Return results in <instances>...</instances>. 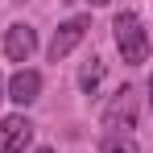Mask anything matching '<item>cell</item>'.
I'll use <instances>...</instances> for the list:
<instances>
[{"instance_id":"6da1fadb","label":"cell","mask_w":153,"mask_h":153,"mask_svg":"<svg viewBox=\"0 0 153 153\" xmlns=\"http://www.w3.org/2000/svg\"><path fill=\"white\" fill-rule=\"evenodd\" d=\"M112 37H116V50H120V58H124L128 66L149 62V33H145V25H141L137 13H116Z\"/></svg>"},{"instance_id":"7a4b0ae2","label":"cell","mask_w":153,"mask_h":153,"mask_svg":"<svg viewBox=\"0 0 153 153\" xmlns=\"http://www.w3.org/2000/svg\"><path fill=\"white\" fill-rule=\"evenodd\" d=\"M103 128L108 132H128V128H137V91L132 87H120L108 108H103Z\"/></svg>"},{"instance_id":"3957f363","label":"cell","mask_w":153,"mask_h":153,"mask_svg":"<svg viewBox=\"0 0 153 153\" xmlns=\"http://www.w3.org/2000/svg\"><path fill=\"white\" fill-rule=\"evenodd\" d=\"M33 141V124L25 112H13L0 120V153H25Z\"/></svg>"},{"instance_id":"277c9868","label":"cell","mask_w":153,"mask_h":153,"mask_svg":"<svg viewBox=\"0 0 153 153\" xmlns=\"http://www.w3.org/2000/svg\"><path fill=\"white\" fill-rule=\"evenodd\" d=\"M87 29H91L87 17H71V21H62V25L54 29V42H50V62H62V58L87 37Z\"/></svg>"},{"instance_id":"5b68a950","label":"cell","mask_w":153,"mask_h":153,"mask_svg":"<svg viewBox=\"0 0 153 153\" xmlns=\"http://www.w3.org/2000/svg\"><path fill=\"white\" fill-rule=\"evenodd\" d=\"M33 50H37L33 25H8V33H4V54H8L13 62H29Z\"/></svg>"},{"instance_id":"8992f818","label":"cell","mask_w":153,"mask_h":153,"mask_svg":"<svg viewBox=\"0 0 153 153\" xmlns=\"http://www.w3.org/2000/svg\"><path fill=\"white\" fill-rule=\"evenodd\" d=\"M4 95H8L13 103H21V108H29V103L42 95V75H37V71H17V75L8 79Z\"/></svg>"},{"instance_id":"52a82bcc","label":"cell","mask_w":153,"mask_h":153,"mask_svg":"<svg viewBox=\"0 0 153 153\" xmlns=\"http://www.w3.org/2000/svg\"><path fill=\"white\" fill-rule=\"evenodd\" d=\"M100 83H103V58L91 54V58L83 62V71H79V87H83V95H95Z\"/></svg>"},{"instance_id":"ba28073f","label":"cell","mask_w":153,"mask_h":153,"mask_svg":"<svg viewBox=\"0 0 153 153\" xmlns=\"http://www.w3.org/2000/svg\"><path fill=\"white\" fill-rule=\"evenodd\" d=\"M100 153H141V149H137V141L128 132H108L100 141Z\"/></svg>"},{"instance_id":"9c48e42d","label":"cell","mask_w":153,"mask_h":153,"mask_svg":"<svg viewBox=\"0 0 153 153\" xmlns=\"http://www.w3.org/2000/svg\"><path fill=\"white\" fill-rule=\"evenodd\" d=\"M149 108H153V75H149Z\"/></svg>"},{"instance_id":"30bf717a","label":"cell","mask_w":153,"mask_h":153,"mask_svg":"<svg viewBox=\"0 0 153 153\" xmlns=\"http://www.w3.org/2000/svg\"><path fill=\"white\" fill-rule=\"evenodd\" d=\"M33 153H54V149H46V145H42V149H33Z\"/></svg>"},{"instance_id":"8fae6325","label":"cell","mask_w":153,"mask_h":153,"mask_svg":"<svg viewBox=\"0 0 153 153\" xmlns=\"http://www.w3.org/2000/svg\"><path fill=\"white\" fill-rule=\"evenodd\" d=\"M0 100H4V79H0Z\"/></svg>"},{"instance_id":"7c38bea8","label":"cell","mask_w":153,"mask_h":153,"mask_svg":"<svg viewBox=\"0 0 153 153\" xmlns=\"http://www.w3.org/2000/svg\"><path fill=\"white\" fill-rule=\"evenodd\" d=\"M91 4H108V0H91Z\"/></svg>"}]
</instances>
